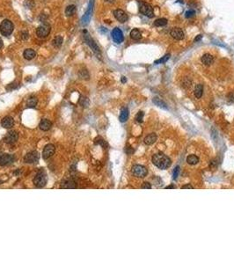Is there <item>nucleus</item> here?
I'll return each instance as SVG.
<instances>
[{
  "mask_svg": "<svg viewBox=\"0 0 234 264\" xmlns=\"http://www.w3.org/2000/svg\"><path fill=\"white\" fill-rule=\"evenodd\" d=\"M202 62L204 65L209 66L213 63V56L210 54H205L202 57Z\"/></svg>",
  "mask_w": 234,
  "mask_h": 264,
  "instance_id": "21",
  "label": "nucleus"
},
{
  "mask_svg": "<svg viewBox=\"0 0 234 264\" xmlns=\"http://www.w3.org/2000/svg\"><path fill=\"white\" fill-rule=\"evenodd\" d=\"M152 101H153V103H154L155 105L159 106V107H161V108H164V109H167V108H168V107H167V105H166L161 99H159V98H158V97L153 98V99H152Z\"/></svg>",
  "mask_w": 234,
  "mask_h": 264,
  "instance_id": "25",
  "label": "nucleus"
},
{
  "mask_svg": "<svg viewBox=\"0 0 234 264\" xmlns=\"http://www.w3.org/2000/svg\"><path fill=\"white\" fill-rule=\"evenodd\" d=\"M39 159H40L39 153H38L37 152H35V151H33V152H28V153L25 156L24 161H25L26 163H28V164H34V163L38 162Z\"/></svg>",
  "mask_w": 234,
  "mask_h": 264,
  "instance_id": "9",
  "label": "nucleus"
},
{
  "mask_svg": "<svg viewBox=\"0 0 234 264\" xmlns=\"http://www.w3.org/2000/svg\"><path fill=\"white\" fill-rule=\"evenodd\" d=\"M121 81H122L123 83H126V81H127V78H126L125 77H122V79H121Z\"/></svg>",
  "mask_w": 234,
  "mask_h": 264,
  "instance_id": "45",
  "label": "nucleus"
},
{
  "mask_svg": "<svg viewBox=\"0 0 234 264\" xmlns=\"http://www.w3.org/2000/svg\"><path fill=\"white\" fill-rule=\"evenodd\" d=\"M216 165H217V162H216V160H212L211 163H210V167H211V168H212V167H215Z\"/></svg>",
  "mask_w": 234,
  "mask_h": 264,
  "instance_id": "43",
  "label": "nucleus"
},
{
  "mask_svg": "<svg viewBox=\"0 0 234 264\" xmlns=\"http://www.w3.org/2000/svg\"><path fill=\"white\" fill-rule=\"evenodd\" d=\"M170 35H171V36H172L173 39H175V40H177V41L182 40V39L184 38V33H183V31H182L180 28H173V29L171 30V32H170Z\"/></svg>",
  "mask_w": 234,
  "mask_h": 264,
  "instance_id": "15",
  "label": "nucleus"
},
{
  "mask_svg": "<svg viewBox=\"0 0 234 264\" xmlns=\"http://www.w3.org/2000/svg\"><path fill=\"white\" fill-rule=\"evenodd\" d=\"M144 113L143 111H139L137 113V114L136 115V121L139 123H141L143 121V119H144Z\"/></svg>",
  "mask_w": 234,
  "mask_h": 264,
  "instance_id": "35",
  "label": "nucleus"
},
{
  "mask_svg": "<svg viewBox=\"0 0 234 264\" xmlns=\"http://www.w3.org/2000/svg\"><path fill=\"white\" fill-rule=\"evenodd\" d=\"M202 92H203V86L201 84H198L195 85V90H194V93L195 95V97L197 99H200L202 96Z\"/></svg>",
  "mask_w": 234,
  "mask_h": 264,
  "instance_id": "23",
  "label": "nucleus"
},
{
  "mask_svg": "<svg viewBox=\"0 0 234 264\" xmlns=\"http://www.w3.org/2000/svg\"><path fill=\"white\" fill-rule=\"evenodd\" d=\"M179 174H180V167H175V168L173 169V179L177 180Z\"/></svg>",
  "mask_w": 234,
  "mask_h": 264,
  "instance_id": "36",
  "label": "nucleus"
},
{
  "mask_svg": "<svg viewBox=\"0 0 234 264\" xmlns=\"http://www.w3.org/2000/svg\"><path fill=\"white\" fill-rule=\"evenodd\" d=\"M139 12L142 14H144V16L148 17V18H153L154 17L153 8L148 3L140 2L139 3Z\"/></svg>",
  "mask_w": 234,
  "mask_h": 264,
  "instance_id": "5",
  "label": "nucleus"
},
{
  "mask_svg": "<svg viewBox=\"0 0 234 264\" xmlns=\"http://www.w3.org/2000/svg\"><path fill=\"white\" fill-rule=\"evenodd\" d=\"M18 138H19L18 133L16 131L12 130V131H9L8 133L6 135L5 138H4V141H5V143H6L8 145H13V144L17 142Z\"/></svg>",
  "mask_w": 234,
  "mask_h": 264,
  "instance_id": "10",
  "label": "nucleus"
},
{
  "mask_svg": "<svg viewBox=\"0 0 234 264\" xmlns=\"http://www.w3.org/2000/svg\"><path fill=\"white\" fill-rule=\"evenodd\" d=\"M166 189H169V188H175V187H174L173 185H169V186L166 187Z\"/></svg>",
  "mask_w": 234,
  "mask_h": 264,
  "instance_id": "46",
  "label": "nucleus"
},
{
  "mask_svg": "<svg viewBox=\"0 0 234 264\" xmlns=\"http://www.w3.org/2000/svg\"><path fill=\"white\" fill-rule=\"evenodd\" d=\"M63 188H76L77 184L73 179H67L62 183Z\"/></svg>",
  "mask_w": 234,
  "mask_h": 264,
  "instance_id": "18",
  "label": "nucleus"
},
{
  "mask_svg": "<svg viewBox=\"0 0 234 264\" xmlns=\"http://www.w3.org/2000/svg\"><path fill=\"white\" fill-rule=\"evenodd\" d=\"M112 38L114 41V42H116V43H121L124 40L123 34L122 30L120 28H115L113 29V31H112Z\"/></svg>",
  "mask_w": 234,
  "mask_h": 264,
  "instance_id": "11",
  "label": "nucleus"
},
{
  "mask_svg": "<svg viewBox=\"0 0 234 264\" xmlns=\"http://www.w3.org/2000/svg\"><path fill=\"white\" fill-rule=\"evenodd\" d=\"M79 104L82 106V107H87L90 104V100L87 97H83L81 96L80 99H79Z\"/></svg>",
  "mask_w": 234,
  "mask_h": 264,
  "instance_id": "31",
  "label": "nucleus"
},
{
  "mask_svg": "<svg viewBox=\"0 0 234 264\" xmlns=\"http://www.w3.org/2000/svg\"><path fill=\"white\" fill-rule=\"evenodd\" d=\"M129 118V109L127 107H123L121 110V114H120V117L119 120L122 122H125Z\"/></svg>",
  "mask_w": 234,
  "mask_h": 264,
  "instance_id": "22",
  "label": "nucleus"
},
{
  "mask_svg": "<svg viewBox=\"0 0 234 264\" xmlns=\"http://www.w3.org/2000/svg\"><path fill=\"white\" fill-rule=\"evenodd\" d=\"M181 188H182V189H186V188L192 189V188H193V186H192V185H190V184H187V185H184V186H182V187H181Z\"/></svg>",
  "mask_w": 234,
  "mask_h": 264,
  "instance_id": "42",
  "label": "nucleus"
},
{
  "mask_svg": "<svg viewBox=\"0 0 234 264\" xmlns=\"http://www.w3.org/2000/svg\"><path fill=\"white\" fill-rule=\"evenodd\" d=\"M195 11H193V10H189V11L186 12V13H185V17H186V18H187V19H189V18H192V17H194V16H195Z\"/></svg>",
  "mask_w": 234,
  "mask_h": 264,
  "instance_id": "37",
  "label": "nucleus"
},
{
  "mask_svg": "<svg viewBox=\"0 0 234 264\" xmlns=\"http://www.w3.org/2000/svg\"><path fill=\"white\" fill-rule=\"evenodd\" d=\"M24 6H25L27 8L31 9V8H33V7L35 6V1H34V0H25Z\"/></svg>",
  "mask_w": 234,
  "mask_h": 264,
  "instance_id": "34",
  "label": "nucleus"
},
{
  "mask_svg": "<svg viewBox=\"0 0 234 264\" xmlns=\"http://www.w3.org/2000/svg\"><path fill=\"white\" fill-rule=\"evenodd\" d=\"M23 56H24L25 59H27V60H32L33 58L35 57L36 53H35V50H33V49H26V50L24 51Z\"/></svg>",
  "mask_w": 234,
  "mask_h": 264,
  "instance_id": "20",
  "label": "nucleus"
},
{
  "mask_svg": "<svg viewBox=\"0 0 234 264\" xmlns=\"http://www.w3.org/2000/svg\"><path fill=\"white\" fill-rule=\"evenodd\" d=\"M47 183V176L44 172L40 171L35 177L34 179V184L37 188H42L46 185Z\"/></svg>",
  "mask_w": 234,
  "mask_h": 264,
  "instance_id": "7",
  "label": "nucleus"
},
{
  "mask_svg": "<svg viewBox=\"0 0 234 264\" xmlns=\"http://www.w3.org/2000/svg\"><path fill=\"white\" fill-rule=\"evenodd\" d=\"M228 100L230 101V102H234V94L233 93H230L228 95Z\"/></svg>",
  "mask_w": 234,
  "mask_h": 264,
  "instance_id": "41",
  "label": "nucleus"
},
{
  "mask_svg": "<svg viewBox=\"0 0 234 264\" xmlns=\"http://www.w3.org/2000/svg\"><path fill=\"white\" fill-rule=\"evenodd\" d=\"M50 26L48 24H42V26H40L37 30H36V35H38L39 38H46L49 33H50Z\"/></svg>",
  "mask_w": 234,
  "mask_h": 264,
  "instance_id": "8",
  "label": "nucleus"
},
{
  "mask_svg": "<svg viewBox=\"0 0 234 264\" xmlns=\"http://www.w3.org/2000/svg\"><path fill=\"white\" fill-rule=\"evenodd\" d=\"M131 172L134 176L137 178H144L148 174V170L146 167L141 166V165H135L132 167Z\"/></svg>",
  "mask_w": 234,
  "mask_h": 264,
  "instance_id": "6",
  "label": "nucleus"
},
{
  "mask_svg": "<svg viewBox=\"0 0 234 264\" xmlns=\"http://www.w3.org/2000/svg\"><path fill=\"white\" fill-rule=\"evenodd\" d=\"M130 37H131V39H133L135 41H137V40H140L142 38V34L138 29L135 28L130 32Z\"/></svg>",
  "mask_w": 234,
  "mask_h": 264,
  "instance_id": "26",
  "label": "nucleus"
},
{
  "mask_svg": "<svg viewBox=\"0 0 234 264\" xmlns=\"http://www.w3.org/2000/svg\"><path fill=\"white\" fill-rule=\"evenodd\" d=\"M113 16L115 17V19L120 21L121 23H124L128 20V15L126 14V13L121 9H117L113 11Z\"/></svg>",
  "mask_w": 234,
  "mask_h": 264,
  "instance_id": "13",
  "label": "nucleus"
},
{
  "mask_svg": "<svg viewBox=\"0 0 234 264\" xmlns=\"http://www.w3.org/2000/svg\"><path fill=\"white\" fill-rule=\"evenodd\" d=\"M79 77L81 78H85V79H88L89 78V73L86 70H81L79 71Z\"/></svg>",
  "mask_w": 234,
  "mask_h": 264,
  "instance_id": "33",
  "label": "nucleus"
},
{
  "mask_svg": "<svg viewBox=\"0 0 234 264\" xmlns=\"http://www.w3.org/2000/svg\"><path fill=\"white\" fill-rule=\"evenodd\" d=\"M13 24L9 20H4L0 24V33L4 36H9L13 32Z\"/></svg>",
  "mask_w": 234,
  "mask_h": 264,
  "instance_id": "3",
  "label": "nucleus"
},
{
  "mask_svg": "<svg viewBox=\"0 0 234 264\" xmlns=\"http://www.w3.org/2000/svg\"><path fill=\"white\" fill-rule=\"evenodd\" d=\"M2 127L5 128H11L14 125V120L11 116H6L2 119Z\"/></svg>",
  "mask_w": 234,
  "mask_h": 264,
  "instance_id": "16",
  "label": "nucleus"
},
{
  "mask_svg": "<svg viewBox=\"0 0 234 264\" xmlns=\"http://www.w3.org/2000/svg\"><path fill=\"white\" fill-rule=\"evenodd\" d=\"M167 24V20L166 19H164V18H161V19H158L157 20H155L154 22V25L156 27H164Z\"/></svg>",
  "mask_w": 234,
  "mask_h": 264,
  "instance_id": "30",
  "label": "nucleus"
},
{
  "mask_svg": "<svg viewBox=\"0 0 234 264\" xmlns=\"http://www.w3.org/2000/svg\"><path fill=\"white\" fill-rule=\"evenodd\" d=\"M13 160L14 158L11 154H6V153L0 154V166L9 165L12 162H13Z\"/></svg>",
  "mask_w": 234,
  "mask_h": 264,
  "instance_id": "14",
  "label": "nucleus"
},
{
  "mask_svg": "<svg viewBox=\"0 0 234 264\" xmlns=\"http://www.w3.org/2000/svg\"><path fill=\"white\" fill-rule=\"evenodd\" d=\"M141 188H144V189H150L152 188V184L150 182H144L143 185L141 186Z\"/></svg>",
  "mask_w": 234,
  "mask_h": 264,
  "instance_id": "38",
  "label": "nucleus"
},
{
  "mask_svg": "<svg viewBox=\"0 0 234 264\" xmlns=\"http://www.w3.org/2000/svg\"><path fill=\"white\" fill-rule=\"evenodd\" d=\"M55 151H56V148L53 145L49 144V145H47L44 149H43V152H42V158L44 160H48L49 158H51L54 153H55Z\"/></svg>",
  "mask_w": 234,
  "mask_h": 264,
  "instance_id": "12",
  "label": "nucleus"
},
{
  "mask_svg": "<svg viewBox=\"0 0 234 264\" xmlns=\"http://www.w3.org/2000/svg\"><path fill=\"white\" fill-rule=\"evenodd\" d=\"M75 13H76V6L74 5H70L65 9V14L68 17L72 16Z\"/></svg>",
  "mask_w": 234,
  "mask_h": 264,
  "instance_id": "28",
  "label": "nucleus"
},
{
  "mask_svg": "<svg viewBox=\"0 0 234 264\" xmlns=\"http://www.w3.org/2000/svg\"><path fill=\"white\" fill-rule=\"evenodd\" d=\"M93 6H94V0H90L89 1V5H88V8L86 10V12L85 13L84 16L81 19V25L83 27H85L89 24L91 18H92V14L93 12Z\"/></svg>",
  "mask_w": 234,
  "mask_h": 264,
  "instance_id": "4",
  "label": "nucleus"
},
{
  "mask_svg": "<svg viewBox=\"0 0 234 264\" xmlns=\"http://www.w3.org/2000/svg\"><path fill=\"white\" fill-rule=\"evenodd\" d=\"M22 39L23 40H27L28 38V33L27 32H22Z\"/></svg>",
  "mask_w": 234,
  "mask_h": 264,
  "instance_id": "40",
  "label": "nucleus"
},
{
  "mask_svg": "<svg viewBox=\"0 0 234 264\" xmlns=\"http://www.w3.org/2000/svg\"><path fill=\"white\" fill-rule=\"evenodd\" d=\"M156 141H157V135L155 133H152L144 138V144L147 145H151L154 144Z\"/></svg>",
  "mask_w": 234,
  "mask_h": 264,
  "instance_id": "19",
  "label": "nucleus"
},
{
  "mask_svg": "<svg viewBox=\"0 0 234 264\" xmlns=\"http://www.w3.org/2000/svg\"><path fill=\"white\" fill-rule=\"evenodd\" d=\"M40 128L43 131H48L49 129L51 128L52 127V122L48 120V119H43L42 120V121L40 122V125H39Z\"/></svg>",
  "mask_w": 234,
  "mask_h": 264,
  "instance_id": "17",
  "label": "nucleus"
},
{
  "mask_svg": "<svg viewBox=\"0 0 234 264\" xmlns=\"http://www.w3.org/2000/svg\"><path fill=\"white\" fill-rule=\"evenodd\" d=\"M187 162L191 166H195L199 162V158L196 155H193V154L188 155L187 158Z\"/></svg>",
  "mask_w": 234,
  "mask_h": 264,
  "instance_id": "24",
  "label": "nucleus"
},
{
  "mask_svg": "<svg viewBox=\"0 0 234 264\" xmlns=\"http://www.w3.org/2000/svg\"><path fill=\"white\" fill-rule=\"evenodd\" d=\"M83 33H84V40H85V43L92 49V50L93 53L96 55V56L101 60V52H100L99 48L98 45L96 44V42H95L93 41V39L89 35V34L87 33L86 30H84Z\"/></svg>",
  "mask_w": 234,
  "mask_h": 264,
  "instance_id": "2",
  "label": "nucleus"
},
{
  "mask_svg": "<svg viewBox=\"0 0 234 264\" xmlns=\"http://www.w3.org/2000/svg\"><path fill=\"white\" fill-rule=\"evenodd\" d=\"M63 37L60 36V35H58V36H56V37H55V38L53 39L52 44H53V46L56 47V48H60V47L62 46V44H63Z\"/></svg>",
  "mask_w": 234,
  "mask_h": 264,
  "instance_id": "27",
  "label": "nucleus"
},
{
  "mask_svg": "<svg viewBox=\"0 0 234 264\" xmlns=\"http://www.w3.org/2000/svg\"><path fill=\"white\" fill-rule=\"evenodd\" d=\"M169 57H170V54H166L165 56H163L162 58H160V59H159V60H157V61H155L154 62V64H165L168 59H169Z\"/></svg>",
  "mask_w": 234,
  "mask_h": 264,
  "instance_id": "32",
  "label": "nucleus"
},
{
  "mask_svg": "<svg viewBox=\"0 0 234 264\" xmlns=\"http://www.w3.org/2000/svg\"><path fill=\"white\" fill-rule=\"evenodd\" d=\"M106 2H107V3H113L114 2V0H105Z\"/></svg>",
  "mask_w": 234,
  "mask_h": 264,
  "instance_id": "48",
  "label": "nucleus"
},
{
  "mask_svg": "<svg viewBox=\"0 0 234 264\" xmlns=\"http://www.w3.org/2000/svg\"><path fill=\"white\" fill-rule=\"evenodd\" d=\"M201 39H202V35H197V36H196V38H195V42H198V41H200V40H201Z\"/></svg>",
  "mask_w": 234,
  "mask_h": 264,
  "instance_id": "44",
  "label": "nucleus"
},
{
  "mask_svg": "<svg viewBox=\"0 0 234 264\" xmlns=\"http://www.w3.org/2000/svg\"><path fill=\"white\" fill-rule=\"evenodd\" d=\"M125 152H126L128 154H131V153H133L134 150L131 148V146H127V147L125 148Z\"/></svg>",
  "mask_w": 234,
  "mask_h": 264,
  "instance_id": "39",
  "label": "nucleus"
},
{
  "mask_svg": "<svg viewBox=\"0 0 234 264\" xmlns=\"http://www.w3.org/2000/svg\"><path fill=\"white\" fill-rule=\"evenodd\" d=\"M37 102H38V100H37L36 97L32 96V97H30V98L27 100V106L28 107H35L37 105Z\"/></svg>",
  "mask_w": 234,
  "mask_h": 264,
  "instance_id": "29",
  "label": "nucleus"
},
{
  "mask_svg": "<svg viewBox=\"0 0 234 264\" xmlns=\"http://www.w3.org/2000/svg\"><path fill=\"white\" fill-rule=\"evenodd\" d=\"M3 48V41H2V39L0 38V49H1Z\"/></svg>",
  "mask_w": 234,
  "mask_h": 264,
  "instance_id": "47",
  "label": "nucleus"
},
{
  "mask_svg": "<svg viewBox=\"0 0 234 264\" xmlns=\"http://www.w3.org/2000/svg\"><path fill=\"white\" fill-rule=\"evenodd\" d=\"M152 163L158 168H159L161 170H165V169H167L171 166L172 161H171V159L169 157H167L164 153L159 152V153H156V154L153 155Z\"/></svg>",
  "mask_w": 234,
  "mask_h": 264,
  "instance_id": "1",
  "label": "nucleus"
}]
</instances>
